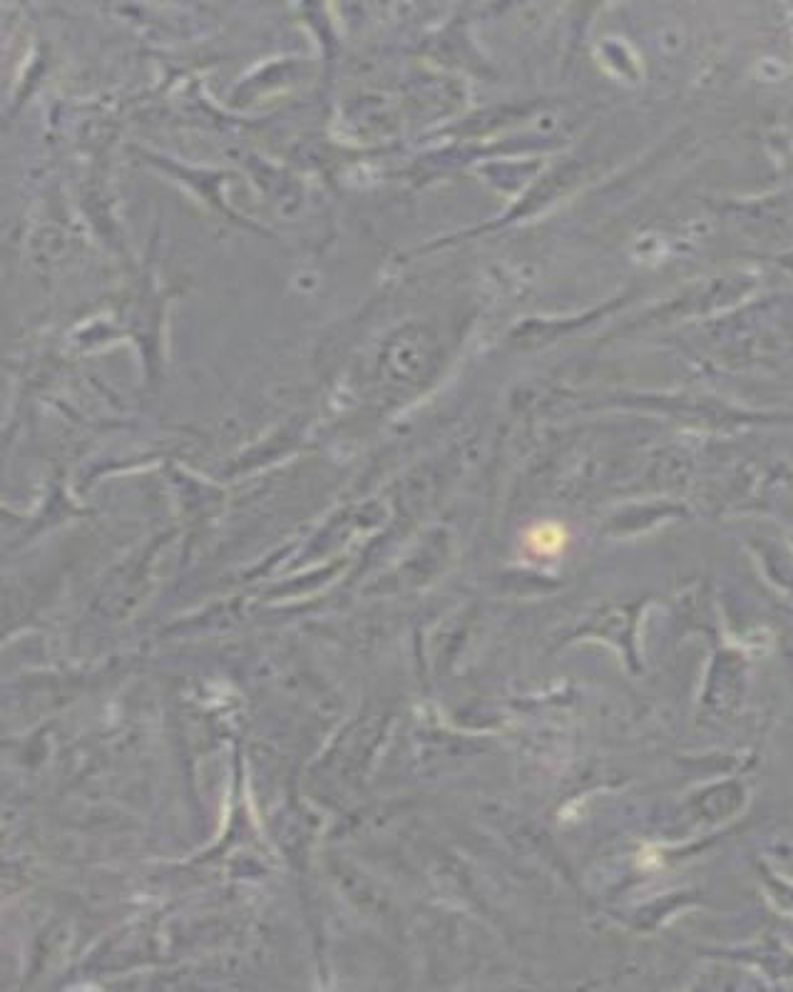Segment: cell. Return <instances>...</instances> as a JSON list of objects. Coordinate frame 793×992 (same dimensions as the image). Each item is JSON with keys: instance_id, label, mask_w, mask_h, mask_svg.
Returning <instances> with one entry per match:
<instances>
[{"instance_id": "obj_1", "label": "cell", "mask_w": 793, "mask_h": 992, "mask_svg": "<svg viewBox=\"0 0 793 992\" xmlns=\"http://www.w3.org/2000/svg\"><path fill=\"white\" fill-rule=\"evenodd\" d=\"M530 550L537 555H557L565 547V533L557 525H540L530 533Z\"/></svg>"}]
</instances>
